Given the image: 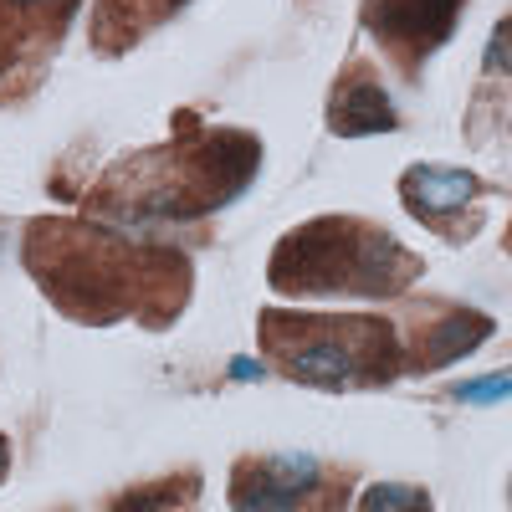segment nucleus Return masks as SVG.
Returning a JSON list of instances; mask_svg holds the SVG:
<instances>
[{
    "mask_svg": "<svg viewBox=\"0 0 512 512\" xmlns=\"http://www.w3.org/2000/svg\"><path fill=\"white\" fill-rule=\"evenodd\" d=\"M26 267L77 323H113L134 313L159 328L185 308L190 267L180 251L134 246L88 221H36L26 231Z\"/></svg>",
    "mask_w": 512,
    "mask_h": 512,
    "instance_id": "1",
    "label": "nucleus"
},
{
    "mask_svg": "<svg viewBox=\"0 0 512 512\" xmlns=\"http://www.w3.org/2000/svg\"><path fill=\"white\" fill-rule=\"evenodd\" d=\"M256 164L262 144L246 134H185L108 169V180L88 195V210L113 221H195L226 205Z\"/></svg>",
    "mask_w": 512,
    "mask_h": 512,
    "instance_id": "2",
    "label": "nucleus"
},
{
    "mask_svg": "<svg viewBox=\"0 0 512 512\" xmlns=\"http://www.w3.org/2000/svg\"><path fill=\"white\" fill-rule=\"evenodd\" d=\"M415 277L420 256L354 216L297 226L272 256V287L297 297H400Z\"/></svg>",
    "mask_w": 512,
    "mask_h": 512,
    "instance_id": "3",
    "label": "nucleus"
},
{
    "mask_svg": "<svg viewBox=\"0 0 512 512\" xmlns=\"http://www.w3.org/2000/svg\"><path fill=\"white\" fill-rule=\"evenodd\" d=\"M262 349L272 369L323 390L384 384L410 369L395 323L374 313H262Z\"/></svg>",
    "mask_w": 512,
    "mask_h": 512,
    "instance_id": "4",
    "label": "nucleus"
},
{
    "mask_svg": "<svg viewBox=\"0 0 512 512\" xmlns=\"http://www.w3.org/2000/svg\"><path fill=\"white\" fill-rule=\"evenodd\" d=\"M349 472H323L313 456L241 461L231 477L236 512H344Z\"/></svg>",
    "mask_w": 512,
    "mask_h": 512,
    "instance_id": "5",
    "label": "nucleus"
},
{
    "mask_svg": "<svg viewBox=\"0 0 512 512\" xmlns=\"http://www.w3.org/2000/svg\"><path fill=\"white\" fill-rule=\"evenodd\" d=\"M466 0H364V26L405 77L420 72L441 41L456 31Z\"/></svg>",
    "mask_w": 512,
    "mask_h": 512,
    "instance_id": "6",
    "label": "nucleus"
},
{
    "mask_svg": "<svg viewBox=\"0 0 512 512\" xmlns=\"http://www.w3.org/2000/svg\"><path fill=\"white\" fill-rule=\"evenodd\" d=\"M77 11V0H0V82H11L16 62L47 57L67 21Z\"/></svg>",
    "mask_w": 512,
    "mask_h": 512,
    "instance_id": "7",
    "label": "nucleus"
},
{
    "mask_svg": "<svg viewBox=\"0 0 512 512\" xmlns=\"http://www.w3.org/2000/svg\"><path fill=\"white\" fill-rule=\"evenodd\" d=\"M405 205L415 210V221L436 226L441 236H461V216H472V200L482 195V185L461 169H410L400 185Z\"/></svg>",
    "mask_w": 512,
    "mask_h": 512,
    "instance_id": "8",
    "label": "nucleus"
},
{
    "mask_svg": "<svg viewBox=\"0 0 512 512\" xmlns=\"http://www.w3.org/2000/svg\"><path fill=\"white\" fill-rule=\"evenodd\" d=\"M328 123L333 134H379V128H395V108H390V93L379 88V77L369 62H349L344 77L333 82V98H328Z\"/></svg>",
    "mask_w": 512,
    "mask_h": 512,
    "instance_id": "9",
    "label": "nucleus"
},
{
    "mask_svg": "<svg viewBox=\"0 0 512 512\" xmlns=\"http://www.w3.org/2000/svg\"><path fill=\"white\" fill-rule=\"evenodd\" d=\"M180 6L185 0H93V47L113 57L123 47H134L144 31H154Z\"/></svg>",
    "mask_w": 512,
    "mask_h": 512,
    "instance_id": "10",
    "label": "nucleus"
},
{
    "mask_svg": "<svg viewBox=\"0 0 512 512\" xmlns=\"http://www.w3.org/2000/svg\"><path fill=\"white\" fill-rule=\"evenodd\" d=\"M487 333H492V318H482V313H446V323L431 328V333L415 344L410 369H441V364H451L456 354H472Z\"/></svg>",
    "mask_w": 512,
    "mask_h": 512,
    "instance_id": "11",
    "label": "nucleus"
},
{
    "mask_svg": "<svg viewBox=\"0 0 512 512\" xmlns=\"http://www.w3.org/2000/svg\"><path fill=\"white\" fill-rule=\"evenodd\" d=\"M359 512H431V497L420 487H400V482H384V487H369Z\"/></svg>",
    "mask_w": 512,
    "mask_h": 512,
    "instance_id": "12",
    "label": "nucleus"
},
{
    "mask_svg": "<svg viewBox=\"0 0 512 512\" xmlns=\"http://www.w3.org/2000/svg\"><path fill=\"white\" fill-rule=\"evenodd\" d=\"M175 497V482H159V487H144V492H128L123 502H113V512H180Z\"/></svg>",
    "mask_w": 512,
    "mask_h": 512,
    "instance_id": "13",
    "label": "nucleus"
},
{
    "mask_svg": "<svg viewBox=\"0 0 512 512\" xmlns=\"http://www.w3.org/2000/svg\"><path fill=\"white\" fill-rule=\"evenodd\" d=\"M512 390V374H492L487 384H472V390H461V400H492V395H507Z\"/></svg>",
    "mask_w": 512,
    "mask_h": 512,
    "instance_id": "14",
    "label": "nucleus"
},
{
    "mask_svg": "<svg viewBox=\"0 0 512 512\" xmlns=\"http://www.w3.org/2000/svg\"><path fill=\"white\" fill-rule=\"evenodd\" d=\"M6 472H11V441L0 436V477H6Z\"/></svg>",
    "mask_w": 512,
    "mask_h": 512,
    "instance_id": "15",
    "label": "nucleus"
},
{
    "mask_svg": "<svg viewBox=\"0 0 512 512\" xmlns=\"http://www.w3.org/2000/svg\"><path fill=\"white\" fill-rule=\"evenodd\" d=\"M507 246H512V231H507Z\"/></svg>",
    "mask_w": 512,
    "mask_h": 512,
    "instance_id": "16",
    "label": "nucleus"
}]
</instances>
